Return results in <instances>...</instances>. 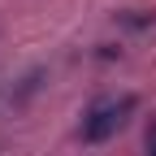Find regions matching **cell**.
<instances>
[{
	"label": "cell",
	"mask_w": 156,
	"mask_h": 156,
	"mask_svg": "<svg viewBox=\"0 0 156 156\" xmlns=\"http://www.w3.org/2000/svg\"><path fill=\"white\" fill-rule=\"evenodd\" d=\"M139 108V100L126 91V95H104V100H95L87 113H83V126H78V134H83V143H108L117 130H122L130 122V113Z\"/></svg>",
	"instance_id": "obj_1"
},
{
	"label": "cell",
	"mask_w": 156,
	"mask_h": 156,
	"mask_svg": "<svg viewBox=\"0 0 156 156\" xmlns=\"http://www.w3.org/2000/svg\"><path fill=\"white\" fill-rule=\"evenodd\" d=\"M147 156H156V122H152V130H147Z\"/></svg>",
	"instance_id": "obj_2"
}]
</instances>
